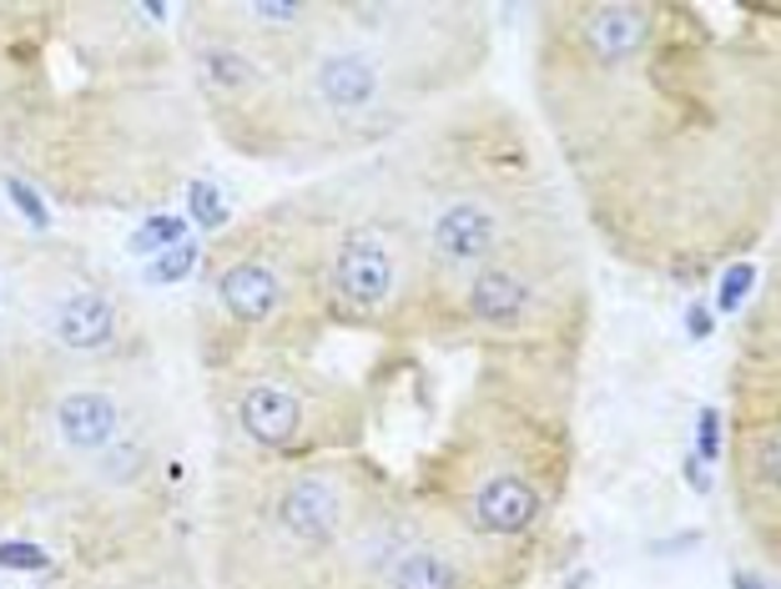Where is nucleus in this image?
I'll return each mask as SVG.
<instances>
[{"label": "nucleus", "instance_id": "4468645a", "mask_svg": "<svg viewBox=\"0 0 781 589\" xmlns=\"http://www.w3.org/2000/svg\"><path fill=\"white\" fill-rule=\"evenodd\" d=\"M177 242H187V217H172V212H156V217H147L137 232H131V242L127 248L137 252V258H162L166 248H177Z\"/></svg>", "mask_w": 781, "mask_h": 589}, {"label": "nucleus", "instance_id": "9b49d317", "mask_svg": "<svg viewBox=\"0 0 781 589\" xmlns=\"http://www.w3.org/2000/svg\"><path fill=\"white\" fill-rule=\"evenodd\" d=\"M21 328L56 363H72L82 373V368L107 363V358L121 353V342H127V307L96 277L61 272V277H46V283L31 287Z\"/></svg>", "mask_w": 781, "mask_h": 589}, {"label": "nucleus", "instance_id": "f257e3e1", "mask_svg": "<svg viewBox=\"0 0 781 589\" xmlns=\"http://www.w3.org/2000/svg\"><path fill=\"white\" fill-rule=\"evenodd\" d=\"M530 96L581 232L620 268L711 283L777 227L781 56L691 0L530 6Z\"/></svg>", "mask_w": 781, "mask_h": 589}, {"label": "nucleus", "instance_id": "6ab92c4d", "mask_svg": "<svg viewBox=\"0 0 781 589\" xmlns=\"http://www.w3.org/2000/svg\"><path fill=\"white\" fill-rule=\"evenodd\" d=\"M51 565V554L31 539H0V569H15V575H41Z\"/></svg>", "mask_w": 781, "mask_h": 589}, {"label": "nucleus", "instance_id": "9d476101", "mask_svg": "<svg viewBox=\"0 0 781 589\" xmlns=\"http://www.w3.org/2000/svg\"><path fill=\"white\" fill-rule=\"evenodd\" d=\"M36 434L21 444L25 459H46L61 469L82 473L91 459H101L111 444L137 428V403L117 378L96 373H66L36 393Z\"/></svg>", "mask_w": 781, "mask_h": 589}, {"label": "nucleus", "instance_id": "2eb2a0df", "mask_svg": "<svg viewBox=\"0 0 781 589\" xmlns=\"http://www.w3.org/2000/svg\"><path fill=\"white\" fill-rule=\"evenodd\" d=\"M187 217L202 227V237H213L227 227V201L213 182H187Z\"/></svg>", "mask_w": 781, "mask_h": 589}, {"label": "nucleus", "instance_id": "7ed1b4c3", "mask_svg": "<svg viewBox=\"0 0 781 589\" xmlns=\"http://www.w3.org/2000/svg\"><path fill=\"white\" fill-rule=\"evenodd\" d=\"M379 172L419 242L434 303L485 262L585 237L534 117L499 91L434 107L379 156Z\"/></svg>", "mask_w": 781, "mask_h": 589}, {"label": "nucleus", "instance_id": "aec40b11", "mask_svg": "<svg viewBox=\"0 0 781 589\" xmlns=\"http://www.w3.org/2000/svg\"><path fill=\"white\" fill-rule=\"evenodd\" d=\"M711 332H716V313H711V303H691L686 307V338L706 342Z\"/></svg>", "mask_w": 781, "mask_h": 589}, {"label": "nucleus", "instance_id": "dca6fc26", "mask_svg": "<svg viewBox=\"0 0 781 589\" xmlns=\"http://www.w3.org/2000/svg\"><path fill=\"white\" fill-rule=\"evenodd\" d=\"M0 187H6V197H11V207L25 217V227H36V232H51V212L46 201H41V192L31 187L25 177H15V172H0Z\"/></svg>", "mask_w": 781, "mask_h": 589}, {"label": "nucleus", "instance_id": "5701e85b", "mask_svg": "<svg viewBox=\"0 0 781 589\" xmlns=\"http://www.w3.org/2000/svg\"><path fill=\"white\" fill-rule=\"evenodd\" d=\"M731 585H736V589H771L767 579H761V575H751V569H736V575H731Z\"/></svg>", "mask_w": 781, "mask_h": 589}, {"label": "nucleus", "instance_id": "412c9836", "mask_svg": "<svg viewBox=\"0 0 781 589\" xmlns=\"http://www.w3.org/2000/svg\"><path fill=\"white\" fill-rule=\"evenodd\" d=\"M11 483H15V454H11V438L0 434V499L11 494Z\"/></svg>", "mask_w": 781, "mask_h": 589}, {"label": "nucleus", "instance_id": "0eeeda50", "mask_svg": "<svg viewBox=\"0 0 781 589\" xmlns=\"http://www.w3.org/2000/svg\"><path fill=\"white\" fill-rule=\"evenodd\" d=\"M726 489L741 530L767 565L781 554V287L767 272V293L751 297L736 323V348L726 363Z\"/></svg>", "mask_w": 781, "mask_h": 589}, {"label": "nucleus", "instance_id": "39448f33", "mask_svg": "<svg viewBox=\"0 0 781 589\" xmlns=\"http://www.w3.org/2000/svg\"><path fill=\"white\" fill-rule=\"evenodd\" d=\"M313 268L318 313L393 342H424L434 318L419 242L393 207L379 162H368L338 201L297 227Z\"/></svg>", "mask_w": 781, "mask_h": 589}, {"label": "nucleus", "instance_id": "f3484780", "mask_svg": "<svg viewBox=\"0 0 781 589\" xmlns=\"http://www.w3.org/2000/svg\"><path fill=\"white\" fill-rule=\"evenodd\" d=\"M197 262H202V248L187 237V242H177V248H166L162 258L147 262V277H152V283H182V277H187Z\"/></svg>", "mask_w": 781, "mask_h": 589}, {"label": "nucleus", "instance_id": "423d86ee", "mask_svg": "<svg viewBox=\"0 0 781 589\" xmlns=\"http://www.w3.org/2000/svg\"><path fill=\"white\" fill-rule=\"evenodd\" d=\"M389 483L354 454L283 463L237 483L223 504L227 575L248 589H323L333 549Z\"/></svg>", "mask_w": 781, "mask_h": 589}, {"label": "nucleus", "instance_id": "4be33fe9", "mask_svg": "<svg viewBox=\"0 0 781 589\" xmlns=\"http://www.w3.org/2000/svg\"><path fill=\"white\" fill-rule=\"evenodd\" d=\"M686 479H691V489H696V494H711V469L696 459V454H686Z\"/></svg>", "mask_w": 781, "mask_h": 589}, {"label": "nucleus", "instance_id": "f8f14e48", "mask_svg": "<svg viewBox=\"0 0 781 589\" xmlns=\"http://www.w3.org/2000/svg\"><path fill=\"white\" fill-rule=\"evenodd\" d=\"M364 589H499V585H495V575L424 509V524L414 530V539L403 544Z\"/></svg>", "mask_w": 781, "mask_h": 589}, {"label": "nucleus", "instance_id": "20e7f679", "mask_svg": "<svg viewBox=\"0 0 781 589\" xmlns=\"http://www.w3.org/2000/svg\"><path fill=\"white\" fill-rule=\"evenodd\" d=\"M595 332V283L585 237L509 252L444 287L429 318V338L444 353L479 363H530L581 373Z\"/></svg>", "mask_w": 781, "mask_h": 589}, {"label": "nucleus", "instance_id": "1a4fd4ad", "mask_svg": "<svg viewBox=\"0 0 781 589\" xmlns=\"http://www.w3.org/2000/svg\"><path fill=\"white\" fill-rule=\"evenodd\" d=\"M207 283H213L217 318L242 338V332H273L313 307L318 313V293H313V268L303 232H258L248 242H232L207 262Z\"/></svg>", "mask_w": 781, "mask_h": 589}, {"label": "nucleus", "instance_id": "ddd939ff", "mask_svg": "<svg viewBox=\"0 0 781 589\" xmlns=\"http://www.w3.org/2000/svg\"><path fill=\"white\" fill-rule=\"evenodd\" d=\"M757 277H761V268L751 258L726 262V268L716 272V303H711V313H716V318H736L746 307V297L757 293Z\"/></svg>", "mask_w": 781, "mask_h": 589}, {"label": "nucleus", "instance_id": "f03ea898", "mask_svg": "<svg viewBox=\"0 0 781 589\" xmlns=\"http://www.w3.org/2000/svg\"><path fill=\"white\" fill-rule=\"evenodd\" d=\"M575 389L581 373L565 368L479 363L444 438L409 479L499 589H530L560 549L575 489Z\"/></svg>", "mask_w": 781, "mask_h": 589}, {"label": "nucleus", "instance_id": "6e6552de", "mask_svg": "<svg viewBox=\"0 0 781 589\" xmlns=\"http://www.w3.org/2000/svg\"><path fill=\"white\" fill-rule=\"evenodd\" d=\"M227 424L258 454L293 459V454H338V448L364 444L368 408L364 393L328 383L293 363H262L232 373L223 393Z\"/></svg>", "mask_w": 781, "mask_h": 589}, {"label": "nucleus", "instance_id": "a211bd4d", "mask_svg": "<svg viewBox=\"0 0 781 589\" xmlns=\"http://www.w3.org/2000/svg\"><path fill=\"white\" fill-rule=\"evenodd\" d=\"M722 448H726V424H722V408H701L696 413V454L706 469H716L722 463Z\"/></svg>", "mask_w": 781, "mask_h": 589}]
</instances>
